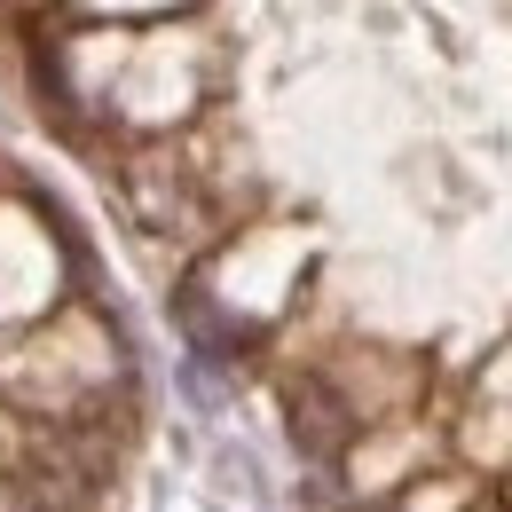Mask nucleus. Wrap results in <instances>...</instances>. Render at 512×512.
<instances>
[]
</instances>
